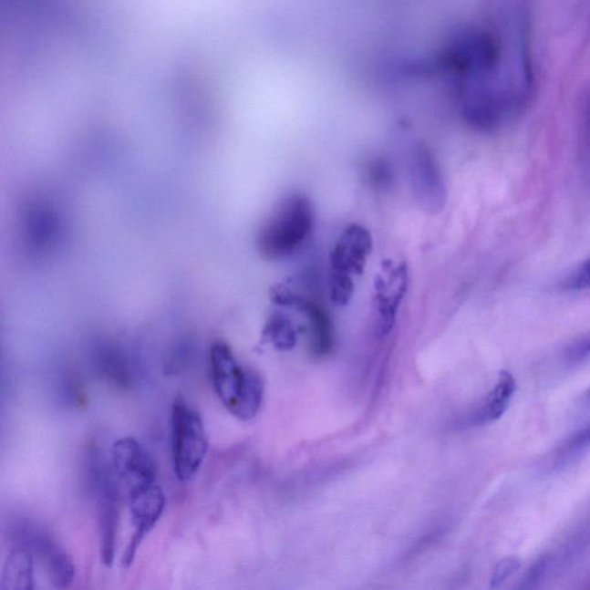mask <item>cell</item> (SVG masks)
<instances>
[{"instance_id":"3957f363","label":"cell","mask_w":590,"mask_h":590,"mask_svg":"<svg viewBox=\"0 0 590 590\" xmlns=\"http://www.w3.org/2000/svg\"><path fill=\"white\" fill-rule=\"evenodd\" d=\"M171 440L174 474L188 482L202 466L209 444L202 418L181 397L172 405Z\"/></svg>"},{"instance_id":"7c38bea8","label":"cell","mask_w":590,"mask_h":590,"mask_svg":"<svg viewBox=\"0 0 590 590\" xmlns=\"http://www.w3.org/2000/svg\"><path fill=\"white\" fill-rule=\"evenodd\" d=\"M264 338L279 351H291L296 344V334L292 322L281 314H274L270 317L264 330Z\"/></svg>"},{"instance_id":"9a60e30c","label":"cell","mask_w":590,"mask_h":590,"mask_svg":"<svg viewBox=\"0 0 590 590\" xmlns=\"http://www.w3.org/2000/svg\"><path fill=\"white\" fill-rule=\"evenodd\" d=\"M590 356V331L575 338L574 342L567 345L564 351V357L568 362H580Z\"/></svg>"},{"instance_id":"7a4b0ae2","label":"cell","mask_w":590,"mask_h":590,"mask_svg":"<svg viewBox=\"0 0 590 590\" xmlns=\"http://www.w3.org/2000/svg\"><path fill=\"white\" fill-rule=\"evenodd\" d=\"M314 225L312 202L303 194L281 201L273 216L257 235V249L265 260H281L293 254L309 237Z\"/></svg>"},{"instance_id":"e0dca14e","label":"cell","mask_w":590,"mask_h":590,"mask_svg":"<svg viewBox=\"0 0 590 590\" xmlns=\"http://www.w3.org/2000/svg\"><path fill=\"white\" fill-rule=\"evenodd\" d=\"M393 178L391 165L387 160H375L370 168V179L376 186L387 188L390 186Z\"/></svg>"},{"instance_id":"2e32d148","label":"cell","mask_w":590,"mask_h":590,"mask_svg":"<svg viewBox=\"0 0 590 590\" xmlns=\"http://www.w3.org/2000/svg\"><path fill=\"white\" fill-rule=\"evenodd\" d=\"M565 288L568 290H588L590 288V259L584 262L578 269L566 279Z\"/></svg>"},{"instance_id":"d6986e66","label":"cell","mask_w":590,"mask_h":590,"mask_svg":"<svg viewBox=\"0 0 590 590\" xmlns=\"http://www.w3.org/2000/svg\"><path fill=\"white\" fill-rule=\"evenodd\" d=\"M550 564V558L548 556H543L533 564V566L530 568V571L527 572L526 576L522 585V588H534L537 584L541 583L542 579L544 578L546 571H548Z\"/></svg>"},{"instance_id":"6da1fadb","label":"cell","mask_w":590,"mask_h":590,"mask_svg":"<svg viewBox=\"0 0 590 590\" xmlns=\"http://www.w3.org/2000/svg\"><path fill=\"white\" fill-rule=\"evenodd\" d=\"M209 362L213 388L224 408L242 421L254 419L264 401L261 376L255 370L243 368L225 343L212 345Z\"/></svg>"},{"instance_id":"277c9868","label":"cell","mask_w":590,"mask_h":590,"mask_svg":"<svg viewBox=\"0 0 590 590\" xmlns=\"http://www.w3.org/2000/svg\"><path fill=\"white\" fill-rule=\"evenodd\" d=\"M112 466L98 453L89 459L88 482L96 501L99 534L100 559L110 567L116 559L118 530H119V492Z\"/></svg>"},{"instance_id":"ffe728a7","label":"cell","mask_w":590,"mask_h":590,"mask_svg":"<svg viewBox=\"0 0 590 590\" xmlns=\"http://www.w3.org/2000/svg\"><path fill=\"white\" fill-rule=\"evenodd\" d=\"M590 447V425L575 432L567 441L568 449H583Z\"/></svg>"},{"instance_id":"4fadbf2b","label":"cell","mask_w":590,"mask_h":590,"mask_svg":"<svg viewBox=\"0 0 590 590\" xmlns=\"http://www.w3.org/2000/svg\"><path fill=\"white\" fill-rule=\"evenodd\" d=\"M331 300L336 305H345L351 300L354 292V283L352 276L338 273H332L331 283Z\"/></svg>"},{"instance_id":"44dd1931","label":"cell","mask_w":590,"mask_h":590,"mask_svg":"<svg viewBox=\"0 0 590 590\" xmlns=\"http://www.w3.org/2000/svg\"><path fill=\"white\" fill-rule=\"evenodd\" d=\"M587 398L590 400V388H589L588 393H587Z\"/></svg>"},{"instance_id":"ac0fdd59","label":"cell","mask_w":590,"mask_h":590,"mask_svg":"<svg viewBox=\"0 0 590 590\" xmlns=\"http://www.w3.org/2000/svg\"><path fill=\"white\" fill-rule=\"evenodd\" d=\"M580 147L581 154L585 157L590 156V93L585 98L581 112V125H580Z\"/></svg>"},{"instance_id":"ba28073f","label":"cell","mask_w":590,"mask_h":590,"mask_svg":"<svg viewBox=\"0 0 590 590\" xmlns=\"http://www.w3.org/2000/svg\"><path fill=\"white\" fill-rule=\"evenodd\" d=\"M414 191L430 210H439L445 201V187L435 157L426 144L415 143L410 155Z\"/></svg>"},{"instance_id":"5b68a950","label":"cell","mask_w":590,"mask_h":590,"mask_svg":"<svg viewBox=\"0 0 590 590\" xmlns=\"http://www.w3.org/2000/svg\"><path fill=\"white\" fill-rule=\"evenodd\" d=\"M27 545L34 556L39 559L56 588H67L76 578V566L73 559L65 552L63 546L46 531L37 527L24 526L16 533V540Z\"/></svg>"},{"instance_id":"30bf717a","label":"cell","mask_w":590,"mask_h":590,"mask_svg":"<svg viewBox=\"0 0 590 590\" xmlns=\"http://www.w3.org/2000/svg\"><path fill=\"white\" fill-rule=\"evenodd\" d=\"M0 588L6 590L34 589V554L27 545L15 541L4 564Z\"/></svg>"},{"instance_id":"9c48e42d","label":"cell","mask_w":590,"mask_h":590,"mask_svg":"<svg viewBox=\"0 0 590 590\" xmlns=\"http://www.w3.org/2000/svg\"><path fill=\"white\" fill-rule=\"evenodd\" d=\"M373 249L368 231L360 225L347 227L331 254L332 273L360 274Z\"/></svg>"},{"instance_id":"52a82bcc","label":"cell","mask_w":590,"mask_h":590,"mask_svg":"<svg viewBox=\"0 0 590 590\" xmlns=\"http://www.w3.org/2000/svg\"><path fill=\"white\" fill-rule=\"evenodd\" d=\"M113 471L129 492L156 483L157 469L147 450L133 437L118 440L111 449Z\"/></svg>"},{"instance_id":"5bb4252c","label":"cell","mask_w":590,"mask_h":590,"mask_svg":"<svg viewBox=\"0 0 590 590\" xmlns=\"http://www.w3.org/2000/svg\"><path fill=\"white\" fill-rule=\"evenodd\" d=\"M522 568V562L518 558L509 557L502 559L493 570L492 578V588L500 587L506 580L510 579L515 572Z\"/></svg>"},{"instance_id":"8992f818","label":"cell","mask_w":590,"mask_h":590,"mask_svg":"<svg viewBox=\"0 0 590 590\" xmlns=\"http://www.w3.org/2000/svg\"><path fill=\"white\" fill-rule=\"evenodd\" d=\"M129 510L132 515L133 536L125 550L122 564L132 565L140 545L152 528L160 522L165 510V495L156 483L133 489L129 492Z\"/></svg>"},{"instance_id":"8fae6325","label":"cell","mask_w":590,"mask_h":590,"mask_svg":"<svg viewBox=\"0 0 590 590\" xmlns=\"http://www.w3.org/2000/svg\"><path fill=\"white\" fill-rule=\"evenodd\" d=\"M517 382L509 371H502L495 388L489 393L487 399L474 415V422L478 425H487L497 421L509 409L512 400Z\"/></svg>"}]
</instances>
